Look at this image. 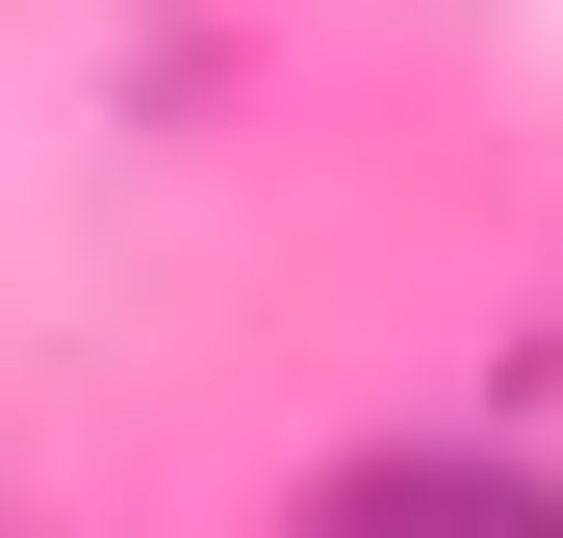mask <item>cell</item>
<instances>
[{
  "label": "cell",
  "instance_id": "1",
  "mask_svg": "<svg viewBox=\"0 0 563 538\" xmlns=\"http://www.w3.org/2000/svg\"><path fill=\"white\" fill-rule=\"evenodd\" d=\"M282 538H563V487L487 462V436H385V462H333Z\"/></svg>",
  "mask_w": 563,
  "mask_h": 538
}]
</instances>
